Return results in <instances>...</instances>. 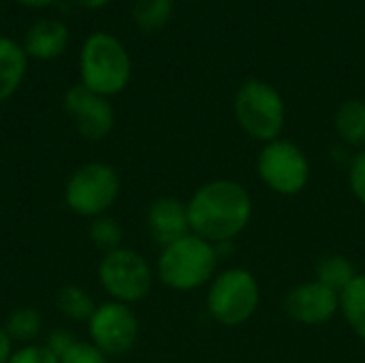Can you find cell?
<instances>
[{
	"mask_svg": "<svg viewBox=\"0 0 365 363\" xmlns=\"http://www.w3.org/2000/svg\"><path fill=\"white\" fill-rule=\"evenodd\" d=\"M257 173L261 182L280 197H297L310 182V160L306 152L287 139L263 143L257 156Z\"/></svg>",
	"mask_w": 365,
	"mask_h": 363,
	"instance_id": "obj_6",
	"label": "cell"
},
{
	"mask_svg": "<svg viewBox=\"0 0 365 363\" xmlns=\"http://www.w3.org/2000/svg\"><path fill=\"white\" fill-rule=\"evenodd\" d=\"M68 28L60 21V19H53V17H43V19H36L26 36H24V51L28 58H34V60H56L60 58L66 47H68Z\"/></svg>",
	"mask_w": 365,
	"mask_h": 363,
	"instance_id": "obj_13",
	"label": "cell"
},
{
	"mask_svg": "<svg viewBox=\"0 0 365 363\" xmlns=\"http://www.w3.org/2000/svg\"><path fill=\"white\" fill-rule=\"evenodd\" d=\"M349 188L353 197L365 205V148L351 160L349 167Z\"/></svg>",
	"mask_w": 365,
	"mask_h": 363,
	"instance_id": "obj_24",
	"label": "cell"
},
{
	"mask_svg": "<svg viewBox=\"0 0 365 363\" xmlns=\"http://www.w3.org/2000/svg\"><path fill=\"white\" fill-rule=\"evenodd\" d=\"M338 137L351 148H365V101H344L334 118Z\"/></svg>",
	"mask_w": 365,
	"mask_h": 363,
	"instance_id": "obj_15",
	"label": "cell"
},
{
	"mask_svg": "<svg viewBox=\"0 0 365 363\" xmlns=\"http://www.w3.org/2000/svg\"><path fill=\"white\" fill-rule=\"evenodd\" d=\"M235 118L240 128L255 141L280 139L287 122V107L280 92L261 79H248L235 94Z\"/></svg>",
	"mask_w": 365,
	"mask_h": 363,
	"instance_id": "obj_5",
	"label": "cell"
},
{
	"mask_svg": "<svg viewBox=\"0 0 365 363\" xmlns=\"http://www.w3.org/2000/svg\"><path fill=\"white\" fill-rule=\"evenodd\" d=\"M4 329L13 342L32 344L43 329V317L34 308H19V310L9 315Z\"/></svg>",
	"mask_w": 365,
	"mask_h": 363,
	"instance_id": "obj_19",
	"label": "cell"
},
{
	"mask_svg": "<svg viewBox=\"0 0 365 363\" xmlns=\"http://www.w3.org/2000/svg\"><path fill=\"white\" fill-rule=\"evenodd\" d=\"M218 250L214 244L190 233L165 248L156 261V276L173 291H195L210 285L218 267Z\"/></svg>",
	"mask_w": 365,
	"mask_h": 363,
	"instance_id": "obj_2",
	"label": "cell"
},
{
	"mask_svg": "<svg viewBox=\"0 0 365 363\" xmlns=\"http://www.w3.org/2000/svg\"><path fill=\"white\" fill-rule=\"evenodd\" d=\"M340 312L349 327L365 342V274H357V278L340 293Z\"/></svg>",
	"mask_w": 365,
	"mask_h": 363,
	"instance_id": "obj_17",
	"label": "cell"
},
{
	"mask_svg": "<svg viewBox=\"0 0 365 363\" xmlns=\"http://www.w3.org/2000/svg\"><path fill=\"white\" fill-rule=\"evenodd\" d=\"M9 363H60V359L45 344H24L13 351Z\"/></svg>",
	"mask_w": 365,
	"mask_h": 363,
	"instance_id": "obj_23",
	"label": "cell"
},
{
	"mask_svg": "<svg viewBox=\"0 0 365 363\" xmlns=\"http://www.w3.org/2000/svg\"><path fill=\"white\" fill-rule=\"evenodd\" d=\"M90 325V340L107 357L128 353L139 338V319L128 304L107 302L96 306Z\"/></svg>",
	"mask_w": 365,
	"mask_h": 363,
	"instance_id": "obj_9",
	"label": "cell"
},
{
	"mask_svg": "<svg viewBox=\"0 0 365 363\" xmlns=\"http://www.w3.org/2000/svg\"><path fill=\"white\" fill-rule=\"evenodd\" d=\"M130 73V56L118 36L94 32L86 39L79 51V75L88 90L109 98L128 86Z\"/></svg>",
	"mask_w": 365,
	"mask_h": 363,
	"instance_id": "obj_3",
	"label": "cell"
},
{
	"mask_svg": "<svg viewBox=\"0 0 365 363\" xmlns=\"http://www.w3.org/2000/svg\"><path fill=\"white\" fill-rule=\"evenodd\" d=\"M98 282L113 302L137 304L152 291L154 272L143 255L122 246L103 257L98 265Z\"/></svg>",
	"mask_w": 365,
	"mask_h": 363,
	"instance_id": "obj_8",
	"label": "cell"
},
{
	"mask_svg": "<svg viewBox=\"0 0 365 363\" xmlns=\"http://www.w3.org/2000/svg\"><path fill=\"white\" fill-rule=\"evenodd\" d=\"M77 342V338L71 334V332H66V329H56V332H51L49 334V338H47V342H45V347L60 359L73 344Z\"/></svg>",
	"mask_w": 365,
	"mask_h": 363,
	"instance_id": "obj_25",
	"label": "cell"
},
{
	"mask_svg": "<svg viewBox=\"0 0 365 363\" xmlns=\"http://www.w3.org/2000/svg\"><path fill=\"white\" fill-rule=\"evenodd\" d=\"M148 231L152 240L165 248L186 235H190L188 205L175 197H158L148 208Z\"/></svg>",
	"mask_w": 365,
	"mask_h": 363,
	"instance_id": "obj_12",
	"label": "cell"
},
{
	"mask_svg": "<svg viewBox=\"0 0 365 363\" xmlns=\"http://www.w3.org/2000/svg\"><path fill=\"white\" fill-rule=\"evenodd\" d=\"M173 15V0H135L133 19L141 32L163 30Z\"/></svg>",
	"mask_w": 365,
	"mask_h": 363,
	"instance_id": "obj_18",
	"label": "cell"
},
{
	"mask_svg": "<svg viewBox=\"0 0 365 363\" xmlns=\"http://www.w3.org/2000/svg\"><path fill=\"white\" fill-rule=\"evenodd\" d=\"M60 363H109V357L96 349L92 342H81L77 340L62 357Z\"/></svg>",
	"mask_w": 365,
	"mask_h": 363,
	"instance_id": "obj_22",
	"label": "cell"
},
{
	"mask_svg": "<svg viewBox=\"0 0 365 363\" xmlns=\"http://www.w3.org/2000/svg\"><path fill=\"white\" fill-rule=\"evenodd\" d=\"M111 0H73V4L75 6H79V9H86V11H96V9H103V6H107Z\"/></svg>",
	"mask_w": 365,
	"mask_h": 363,
	"instance_id": "obj_27",
	"label": "cell"
},
{
	"mask_svg": "<svg viewBox=\"0 0 365 363\" xmlns=\"http://www.w3.org/2000/svg\"><path fill=\"white\" fill-rule=\"evenodd\" d=\"M205 306L216 323L240 327L257 315L261 306V285L250 270L229 267L210 282Z\"/></svg>",
	"mask_w": 365,
	"mask_h": 363,
	"instance_id": "obj_4",
	"label": "cell"
},
{
	"mask_svg": "<svg viewBox=\"0 0 365 363\" xmlns=\"http://www.w3.org/2000/svg\"><path fill=\"white\" fill-rule=\"evenodd\" d=\"M64 109L73 118L77 133L88 141H101L113 131L115 113L109 98L88 90L83 83L71 86L66 90Z\"/></svg>",
	"mask_w": 365,
	"mask_h": 363,
	"instance_id": "obj_10",
	"label": "cell"
},
{
	"mask_svg": "<svg viewBox=\"0 0 365 363\" xmlns=\"http://www.w3.org/2000/svg\"><path fill=\"white\" fill-rule=\"evenodd\" d=\"M190 233L220 246L240 237L252 218V197L235 180H212L188 199Z\"/></svg>",
	"mask_w": 365,
	"mask_h": 363,
	"instance_id": "obj_1",
	"label": "cell"
},
{
	"mask_svg": "<svg viewBox=\"0 0 365 363\" xmlns=\"http://www.w3.org/2000/svg\"><path fill=\"white\" fill-rule=\"evenodd\" d=\"M13 355V340L9 338L6 329L0 327V363H9Z\"/></svg>",
	"mask_w": 365,
	"mask_h": 363,
	"instance_id": "obj_26",
	"label": "cell"
},
{
	"mask_svg": "<svg viewBox=\"0 0 365 363\" xmlns=\"http://www.w3.org/2000/svg\"><path fill=\"white\" fill-rule=\"evenodd\" d=\"M284 312L299 325H325L340 312V293L331 291L319 280L295 285L284 297Z\"/></svg>",
	"mask_w": 365,
	"mask_h": 363,
	"instance_id": "obj_11",
	"label": "cell"
},
{
	"mask_svg": "<svg viewBox=\"0 0 365 363\" xmlns=\"http://www.w3.org/2000/svg\"><path fill=\"white\" fill-rule=\"evenodd\" d=\"M120 175L107 163H88L66 182L64 201L77 216H105L120 197Z\"/></svg>",
	"mask_w": 365,
	"mask_h": 363,
	"instance_id": "obj_7",
	"label": "cell"
},
{
	"mask_svg": "<svg viewBox=\"0 0 365 363\" xmlns=\"http://www.w3.org/2000/svg\"><path fill=\"white\" fill-rule=\"evenodd\" d=\"M56 304L60 312L71 321H90L96 310L94 300L81 287H75V285L62 287L56 297Z\"/></svg>",
	"mask_w": 365,
	"mask_h": 363,
	"instance_id": "obj_20",
	"label": "cell"
},
{
	"mask_svg": "<svg viewBox=\"0 0 365 363\" xmlns=\"http://www.w3.org/2000/svg\"><path fill=\"white\" fill-rule=\"evenodd\" d=\"M28 71V56L21 43L0 34V103L9 101L21 86Z\"/></svg>",
	"mask_w": 365,
	"mask_h": 363,
	"instance_id": "obj_14",
	"label": "cell"
},
{
	"mask_svg": "<svg viewBox=\"0 0 365 363\" xmlns=\"http://www.w3.org/2000/svg\"><path fill=\"white\" fill-rule=\"evenodd\" d=\"M357 274L359 272L355 270V265L342 255H325L319 259L314 267V280H319L336 293H342L357 278Z\"/></svg>",
	"mask_w": 365,
	"mask_h": 363,
	"instance_id": "obj_16",
	"label": "cell"
},
{
	"mask_svg": "<svg viewBox=\"0 0 365 363\" xmlns=\"http://www.w3.org/2000/svg\"><path fill=\"white\" fill-rule=\"evenodd\" d=\"M122 237H124V231H122V227H120V223L115 218H111L107 214L105 216H98V218H92L90 240L105 255L122 248Z\"/></svg>",
	"mask_w": 365,
	"mask_h": 363,
	"instance_id": "obj_21",
	"label": "cell"
},
{
	"mask_svg": "<svg viewBox=\"0 0 365 363\" xmlns=\"http://www.w3.org/2000/svg\"><path fill=\"white\" fill-rule=\"evenodd\" d=\"M15 2L21 6H28V9H45V6L56 4L58 0H15Z\"/></svg>",
	"mask_w": 365,
	"mask_h": 363,
	"instance_id": "obj_28",
	"label": "cell"
}]
</instances>
